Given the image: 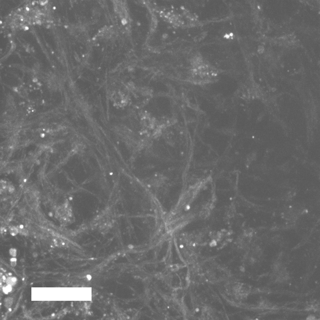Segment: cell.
<instances>
[{
	"label": "cell",
	"instance_id": "cell-6",
	"mask_svg": "<svg viewBox=\"0 0 320 320\" xmlns=\"http://www.w3.org/2000/svg\"><path fill=\"white\" fill-rule=\"evenodd\" d=\"M47 3H48V0H40V3L42 6H44Z\"/></svg>",
	"mask_w": 320,
	"mask_h": 320
},
{
	"label": "cell",
	"instance_id": "cell-10",
	"mask_svg": "<svg viewBox=\"0 0 320 320\" xmlns=\"http://www.w3.org/2000/svg\"><path fill=\"white\" fill-rule=\"evenodd\" d=\"M318 3H319L320 4V0H318Z\"/></svg>",
	"mask_w": 320,
	"mask_h": 320
},
{
	"label": "cell",
	"instance_id": "cell-4",
	"mask_svg": "<svg viewBox=\"0 0 320 320\" xmlns=\"http://www.w3.org/2000/svg\"><path fill=\"white\" fill-rule=\"evenodd\" d=\"M11 286H12L11 285H9V286H7V287H5L4 288L3 291H4L5 293H9V291H11V289H12Z\"/></svg>",
	"mask_w": 320,
	"mask_h": 320
},
{
	"label": "cell",
	"instance_id": "cell-5",
	"mask_svg": "<svg viewBox=\"0 0 320 320\" xmlns=\"http://www.w3.org/2000/svg\"><path fill=\"white\" fill-rule=\"evenodd\" d=\"M10 261H11V264H12V266H15V264H16V261H17L16 259H15V258H12V259H11V260H10Z\"/></svg>",
	"mask_w": 320,
	"mask_h": 320
},
{
	"label": "cell",
	"instance_id": "cell-2",
	"mask_svg": "<svg viewBox=\"0 0 320 320\" xmlns=\"http://www.w3.org/2000/svg\"><path fill=\"white\" fill-rule=\"evenodd\" d=\"M11 299H12V298H7V299L5 300V305H6V306L8 307H9L11 305L12 302V300L11 301H10Z\"/></svg>",
	"mask_w": 320,
	"mask_h": 320
},
{
	"label": "cell",
	"instance_id": "cell-8",
	"mask_svg": "<svg viewBox=\"0 0 320 320\" xmlns=\"http://www.w3.org/2000/svg\"><path fill=\"white\" fill-rule=\"evenodd\" d=\"M307 319H315V317L313 316H309V318H307Z\"/></svg>",
	"mask_w": 320,
	"mask_h": 320
},
{
	"label": "cell",
	"instance_id": "cell-9",
	"mask_svg": "<svg viewBox=\"0 0 320 320\" xmlns=\"http://www.w3.org/2000/svg\"><path fill=\"white\" fill-rule=\"evenodd\" d=\"M87 278L88 279V280L91 279V276H90V275H87Z\"/></svg>",
	"mask_w": 320,
	"mask_h": 320
},
{
	"label": "cell",
	"instance_id": "cell-1",
	"mask_svg": "<svg viewBox=\"0 0 320 320\" xmlns=\"http://www.w3.org/2000/svg\"><path fill=\"white\" fill-rule=\"evenodd\" d=\"M7 284H9V285H14L15 282H16V279L15 278V277H9V278L7 279Z\"/></svg>",
	"mask_w": 320,
	"mask_h": 320
},
{
	"label": "cell",
	"instance_id": "cell-3",
	"mask_svg": "<svg viewBox=\"0 0 320 320\" xmlns=\"http://www.w3.org/2000/svg\"><path fill=\"white\" fill-rule=\"evenodd\" d=\"M10 252V254L12 255L13 257H15V255H16V253H17V251L14 248H11V249L9 251Z\"/></svg>",
	"mask_w": 320,
	"mask_h": 320
},
{
	"label": "cell",
	"instance_id": "cell-7",
	"mask_svg": "<svg viewBox=\"0 0 320 320\" xmlns=\"http://www.w3.org/2000/svg\"><path fill=\"white\" fill-rule=\"evenodd\" d=\"M121 23L123 25H126L127 23H128V21H127V19H126V18H122V21H121Z\"/></svg>",
	"mask_w": 320,
	"mask_h": 320
}]
</instances>
